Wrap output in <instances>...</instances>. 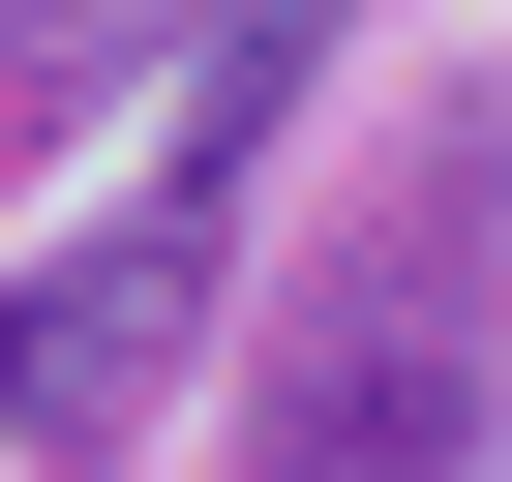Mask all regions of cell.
I'll return each instance as SVG.
<instances>
[{
	"instance_id": "2",
	"label": "cell",
	"mask_w": 512,
	"mask_h": 482,
	"mask_svg": "<svg viewBox=\"0 0 512 482\" xmlns=\"http://www.w3.org/2000/svg\"><path fill=\"white\" fill-rule=\"evenodd\" d=\"M151 61H211V0H0V121H31V151H61V121H121Z\"/></svg>"
},
{
	"instance_id": "1",
	"label": "cell",
	"mask_w": 512,
	"mask_h": 482,
	"mask_svg": "<svg viewBox=\"0 0 512 482\" xmlns=\"http://www.w3.org/2000/svg\"><path fill=\"white\" fill-rule=\"evenodd\" d=\"M482 422H512V91L422 121L272 272V362H241V452L272 482H452Z\"/></svg>"
}]
</instances>
